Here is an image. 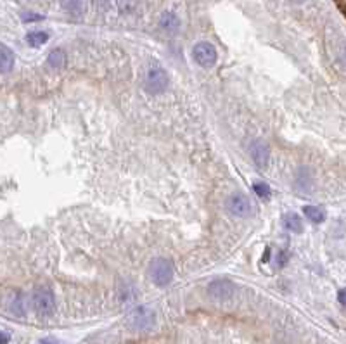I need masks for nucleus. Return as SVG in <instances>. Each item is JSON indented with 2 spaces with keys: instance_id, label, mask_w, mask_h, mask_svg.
<instances>
[{
  "instance_id": "2eb2a0df",
  "label": "nucleus",
  "mask_w": 346,
  "mask_h": 344,
  "mask_svg": "<svg viewBox=\"0 0 346 344\" xmlns=\"http://www.w3.org/2000/svg\"><path fill=\"white\" fill-rule=\"evenodd\" d=\"M64 11H68L70 14H81L83 12V2L81 0H59Z\"/></svg>"
},
{
  "instance_id": "4be33fe9",
  "label": "nucleus",
  "mask_w": 346,
  "mask_h": 344,
  "mask_svg": "<svg viewBox=\"0 0 346 344\" xmlns=\"http://www.w3.org/2000/svg\"><path fill=\"white\" fill-rule=\"evenodd\" d=\"M40 344H59V342L54 341V339H44V341H40Z\"/></svg>"
},
{
  "instance_id": "9b49d317",
  "label": "nucleus",
  "mask_w": 346,
  "mask_h": 344,
  "mask_svg": "<svg viewBox=\"0 0 346 344\" xmlns=\"http://www.w3.org/2000/svg\"><path fill=\"white\" fill-rule=\"evenodd\" d=\"M49 66L54 67V70H62L66 66V54L61 49H54V51L49 54L47 57Z\"/></svg>"
},
{
  "instance_id": "20e7f679",
  "label": "nucleus",
  "mask_w": 346,
  "mask_h": 344,
  "mask_svg": "<svg viewBox=\"0 0 346 344\" xmlns=\"http://www.w3.org/2000/svg\"><path fill=\"white\" fill-rule=\"evenodd\" d=\"M168 88V75L161 66H153L145 76V90L151 96L163 94Z\"/></svg>"
},
{
  "instance_id": "f257e3e1",
  "label": "nucleus",
  "mask_w": 346,
  "mask_h": 344,
  "mask_svg": "<svg viewBox=\"0 0 346 344\" xmlns=\"http://www.w3.org/2000/svg\"><path fill=\"white\" fill-rule=\"evenodd\" d=\"M147 275L158 287H166L173 280V263L166 258H156L149 265Z\"/></svg>"
},
{
  "instance_id": "9d476101",
  "label": "nucleus",
  "mask_w": 346,
  "mask_h": 344,
  "mask_svg": "<svg viewBox=\"0 0 346 344\" xmlns=\"http://www.w3.org/2000/svg\"><path fill=\"white\" fill-rule=\"evenodd\" d=\"M14 67V54L11 49L0 45V73H9Z\"/></svg>"
},
{
  "instance_id": "1a4fd4ad",
  "label": "nucleus",
  "mask_w": 346,
  "mask_h": 344,
  "mask_svg": "<svg viewBox=\"0 0 346 344\" xmlns=\"http://www.w3.org/2000/svg\"><path fill=\"white\" fill-rule=\"evenodd\" d=\"M159 26H161L163 30L166 31V33H170V35H175L177 31H179V28H180V21H179V17H177L173 12H163V16H161V19H159Z\"/></svg>"
},
{
  "instance_id": "aec40b11",
  "label": "nucleus",
  "mask_w": 346,
  "mask_h": 344,
  "mask_svg": "<svg viewBox=\"0 0 346 344\" xmlns=\"http://www.w3.org/2000/svg\"><path fill=\"white\" fill-rule=\"evenodd\" d=\"M268 261H270V247H267L262 256V263H268Z\"/></svg>"
},
{
  "instance_id": "6ab92c4d",
  "label": "nucleus",
  "mask_w": 346,
  "mask_h": 344,
  "mask_svg": "<svg viewBox=\"0 0 346 344\" xmlns=\"http://www.w3.org/2000/svg\"><path fill=\"white\" fill-rule=\"evenodd\" d=\"M9 334L7 332H4V330H0V344H7L9 342Z\"/></svg>"
},
{
  "instance_id": "412c9836",
  "label": "nucleus",
  "mask_w": 346,
  "mask_h": 344,
  "mask_svg": "<svg viewBox=\"0 0 346 344\" xmlns=\"http://www.w3.org/2000/svg\"><path fill=\"white\" fill-rule=\"evenodd\" d=\"M346 292H344V289H341L339 291V294H338V300H339V303H341V306H344L346 305Z\"/></svg>"
},
{
  "instance_id": "4468645a",
  "label": "nucleus",
  "mask_w": 346,
  "mask_h": 344,
  "mask_svg": "<svg viewBox=\"0 0 346 344\" xmlns=\"http://www.w3.org/2000/svg\"><path fill=\"white\" fill-rule=\"evenodd\" d=\"M49 40V33H45V31H31V33L26 35V42L31 47H40V45H44L45 42Z\"/></svg>"
},
{
  "instance_id": "0eeeda50",
  "label": "nucleus",
  "mask_w": 346,
  "mask_h": 344,
  "mask_svg": "<svg viewBox=\"0 0 346 344\" xmlns=\"http://www.w3.org/2000/svg\"><path fill=\"white\" fill-rule=\"evenodd\" d=\"M235 291H237V287H235V284L229 279H217V280H213V282H209V286H208L209 296L215 297V300H220V301L230 300V297L235 294Z\"/></svg>"
},
{
  "instance_id": "f03ea898",
  "label": "nucleus",
  "mask_w": 346,
  "mask_h": 344,
  "mask_svg": "<svg viewBox=\"0 0 346 344\" xmlns=\"http://www.w3.org/2000/svg\"><path fill=\"white\" fill-rule=\"evenodd\" d=\"M126 322L134 330H139V332H145V330H151L154 327V322H156V315L151 308L147 306H139L135 310L130 311V315L126 316Z\"/></svg>"
},
{
  "instance_id": "ddd939ff",
  "label": "nucleus",
  "mask_w": 346,
  "mask_h": 344,
  "mask_svg": "<svg viewBox=\"0 0 346 344\" xmlns=\"http://www.w3.org/2000/svg\"><path fill=\"white\" fill-rule=\"evenodd\" d=\"M303 213H305V216L312 221V223H322V221L326 220V211L320 210V208H317V206H305Z\"/></svg>"
},
{
  "instance_id": "f8f14e48",
  "label": "nucleus",
  "mask_w": 346,
  "mask_h": 344,
  "mask_svg": "<svg viewBox=\"0 0 346 344\" xmlns=\"http://www.w3.org/2000/svg\"><path fill=\"white\" fill-rule=\"evenodd\" d=\"M284 225H286V228L291 230L293 234L303 232V221L296 213H288V215H284Z\"/></svg>"
},
{
  "instance_id": "6e6552de",
  "label": "nucleus",
  "mask_w": 346,
  "mask_h": 344,
  "mask_svg": "<svg viewBox=\"0 0 346 344\" xmlns=\"http://www.w3.org/2000/svg\"><path fill=\"white\" fill-rule=\"evenodd\" d=\"M249 152H251V157L254 161V165L258 166L260 170H265L268 165V159H270V147L265 140L256 139L249 147Z\"/></svg>"
},
{
  "instance_id": "423d86ee",
  "label": "nucleus",
  "mask_w": 346,
  "mask_h": 344,
  "mask_svg": "<svg viewBox=\"0 0 346 344\" xmlns=\"http://www.w3.org/2000/svg\"><path fill=\"white\" fill-rule=\"evenodd\" d=\"M227 210L237 218H249L253 215V204L244 194H232L227 201Z\"/></svg>"
},
{
  "instance_id": "7ed1b4c3",
  "label": "nucleus",
  "mask_w": 346,
  "mask_h": 344,
  "mask_svg": "<svg viewBox=\"0 0 346 344\" xmlns=\"http://www.w3.org/2000/svg\"><path fill=\"white\" fill-rule=\"evenodd\" d=\"M33 308L40 316H52L56 311V300H54V294L51 289L47 287H38L33 292Z\"/></svg>"
},
{
  "instance_id": "5701e85b",
  "label": "nucleus",
  "mask_w": 346,
  "mask_h": 344,
  "mask_svg": "<svg viewBox=\"0 0 346 344\" xmlns=\"http://www.w3.org/2000/svg\"><path fill=\"white\" fill-rule=\"evenodd\" d=\"M294 2H303V0H294Z\"/></svg>"
},
{
  "instance_id": "dca6fc26",
  "label": "nucleus",
  "mask_w": 346,
  "mask_h": 344,
  "mask_svg": "<svg viewBox=\"0 0 346 344\" xmlns=\"http://www.w3.org/2000/svg\"><path fill=\"white\" fill-rule=\"evenodd\" d=\"M253 191L260 199H270L272 196V189L268 187L265 182H256L253 185Z\"/></svg>"
},
{
  "instance_id": "39448f33",
  "label": "nucleus",
  "mask_w": 346,
  "mask_h": 344,
  "mask_svg": "<svg viewBox=\"0 0 346 344\" xmlns=\"http://www.w3.org/2000/svg\"><path fill=\"white\" fill-rule=\"evenodd\" d=\"M192 56H194V61L198 62L199 66L203 67H213L217 62V49L213 47V43L209 42H199L194 45L192 49Z\"/></svg>"
},
{
  "instance_id": "a211bd4d",
  "label": "nucleus",
  "mask_w": 346,
  "mask_h": 344,
  "mask_svg": "<svg viewBox=\"0 0 346 344\" xmlns=\"http://www.w3.org/2000/svg\"><path fill=\"white\" fill-rule=\"evenodd\" d=\"M289 260V255L286 251H280L279 253V258H277V263H279V266H284L286 263H288Z\"/></svg>"
},
{
  "instance_id": "f3484780",
  "label": "nucleus",
  "mask_w": 346,
  "mask_h": 344,
  "mask_svg": "<svg viewBox=\"0 0 346 344\" xmlns=\"http://www.w3.org/2000/svg\"><path fill=\"white\" fill-rule=\"evenodd\" d=\"M44 16L40 14H23V21L25 22H31V21H42Z\"/></svg>"
}]
</instances>
